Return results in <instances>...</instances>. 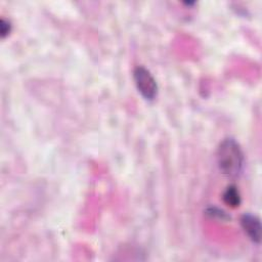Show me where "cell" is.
Instances as JSON below:
<instances>
[{
    "mask_svg": "<svg viewBox=\"0 0 262 262\" xmlns=\"http://www.w3.org/2000/svg\"><path fill=\"white\" fill-rule=\"evenodd\" d=\"M217 164L222 174L234 178L244 167V154L233 138L223 139L217 148Z\"/></svg>",
    "mask_w": 262,
    "mask_h": 262,
    "instance_id": "1",
    "label": "cell"
},
{
    "mask_svg": "<svg viewBox=\"0 0 262 262\" xmlns=\"http://www.w3.org/2000/svg\"><path fill=\"white\" fill-rule=\"evenodd\" d=\"M133 79L138 92L146 100H154L158 94V84L150 72L142 66L133 71Z\"/></svg>",
    "mask_w": 262,
    "mask_h": 262,
    "instance_id": "2",
    "label": "cell"
},
{
    "mask_svg": "<svg viewBox=\"0 0 262 262\" xmlns=\"http://www.w3.org/2000/svg\"><path fill=\"white\" fill-rule=\"evenodd\" d=\"M241 225L247 236L255 244L261 242V222L260 219L253 214L246 213L241 217Z\"/></svg>",
    "mask_w": 262,
    "mask_h": 262,
    "instance_id": "3",
    "label": "cell"
},
{
    "mask_svg": "<svg viewBox=\"0 0 262 262\" xmlns=\"http://www.w3.org/2000/svg\"><path fill=\"white\" fill-rule=\"evenodd\" d=\"M222 200L230 208H237L242 203L239 190L233 184L228 185L225 188V190L223 191V194H222Z\"/></svg>",
    "mask_w": 262,
    "mask_h": 262,
    "instance_id": "4",
    "label": "cell"
},
{
    "mask_svg": "<svg viewBox=\"0 0 262 262\" xmlns=\"http://www.w3.org/2000/svg\"><path fill=\"white\" fill-rule=\"evenodd\" d=\"M206 212L210 217L215 219H220L221 221H226L229 219V216L223 210H220L216 207H210Z\"/></svg>",
    "mask_w": 262,
    "mask_h": 262,
    "instance_id": "5",
    "label": "cell"
},
{
    "mask_svg": "<svg viewBox=\"0 0 262 262\" xmlns=\"http://www.w3.org/2000/svg\"><path fill=\"white\" fill-rule=\"evenodd\" d=\"M11 32V24L9 20L5 18H1L0 20V34L2 38H5Z\"/></svg>",
    "mask_w": 262,
    "mask_h": 262,
    "instance_id": "6",
    "label": "cell"
}]
</instances>
